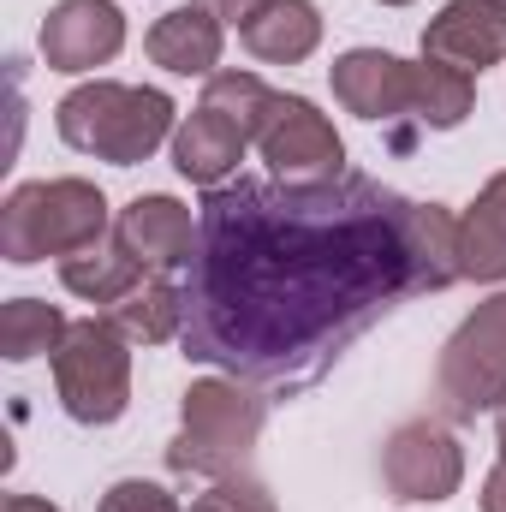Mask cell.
I'll use <instances>...</instances> for the list:
<instances>
[{
	"mask_svg": "<svg viewBox=\"0 0 506 512\" xmlns=\"http://www.w3.org/2000/svg\"><path fill=\"white\" fill-rule=\"evenodd\" d=\"M143 48H149V60H155L161 72H173V78H215L221 48H227V24H221L209 6L185 0V6H173V12L155 18V30L143 36Z\"/></svg>",
	"mask_w": 506,
	"mask_h": 512,
	"instance_id": "4fadbf2b",
	"label": "cell"
},
{
	"mask_svg": "<svg viewBox=\"0 0 506 512\" xmlns=\"http://www.w3.org/2000/svg\"><path fill=\"white\" fill-rule=\"evenodd\" d=\"M423 54L447 60L459 72H483L506 60V0H447L429 30H423Z\"/></svg>",
	"mask_w": 506,
	"mask_h": 512,
	"instance_id": "30bf717a",
	"label": "cell"
},
{
	"mask_svg": "<svg viewBox=\"0 0 506 512\" xmlns=\"http://www.w3.org/2000/svg\"><path fill=\"white\" fill-rule=\"evenodd\" d=\"M459 268L465 280H506V173H495L459 221Z\"/></svg>",
	"mask_w": 506,
	"mask_h": 512,
	"instance_id": "2e32d148",
	"label": "cell"
},
{
	"mask_svg": "<svg viewBox=\"0 0 506 512\" xmlns=\"http://www.w3.org/2000/svg\"><path fill=\"white\" fill-rule=\"evenodd\" d=\"M54 131H60V143L78 149V155L114 161V167H137V161H149L161 143H173L179 120H173V102H167L161 90L90 78V84H78L72 96H60Z\"/></svg>",
	"mask_w": 506,
	"mask_h": 512,
	"instance_id": "7a4b0ae2",
	"label": "cell"
},
{
	"mask_svg": "<svg viewBox=\"0 0 506 512\" xmlns=\"http://www.w3.org/2000/svg\"><path fill=\"white\" fill-rule=\"evenodd\" d=\"M197 108H215L221 120H233V126L256 143V131L268 120V108H274V90H268L256 72H215V78L203 84V102H197Z\"/></svg>",
	"mask_w": 506,
	"mask_h": 512,
	"instance_id": "44dd1931",
	"label": "cell"
},
{
	"mask_svg": "<svg viewBox=\"0 0 506 512\" xmlns=\"http://www.w3.org/2000/svg\"><path fill=\"white\" fill-rule=\"evenodd\" d=\"M471 102H477V78L471 72H459L447 60H429V54H423V66H411V114L429 131L465 126Z\"/></svg>",
	"mask_w": 506,
	"mask_h": 512,
	"instance_id": "d6986e66",
	"label": "cell"
},
{
	"mask_svg": "<svg viewBox=\"0 0 506 512\" xmlns=\"http://www.w3.org/2000/svg\"><path fill=\"white\" fill-rule=\"evenodd\" d=\"M381 483L399 507H441L465 483V447L447 423L411 417L381 441Z\"/></svg>",
	"mask_w": 506,
	"mask_h": 512,
	"instance_id": "52a82bcc",
	"label": "cell"
},
{
	"mask_svg": "<svg viewBox=\"0 0 506 512\" xmlns=\"http://www.w3.org/2000/svg\"><path fill=\"white\" fill-rule=\"evenodd\" d=\"M66 334H72V322H66L54 304H42V298H12V304H0V358H12V364L54 358Z\"/></svg>",
	"mask_w": 506,
	"mask_h": 512,
	"instance_id": "ffe728a7",
	"label": "cell"
},
{
	"mask_svg": "<svg viewBox=\"0 0 506 512\" xmlns=\"http://www.w3.org/2000/svg\"><path fill=\"white\" fill-rule=\"evenodd\" d=\"M435 405H441V417H453V423H471V417L506 405V292L483 298V304L453 328V340L441 346V364H435Z\"/></svg>",
	"mask_w": 506,
	"mask_h": 512,
	"instance_id": "8992f818",
	"label": "cell"
},
{
	"mask_svg": "<svg viewBox=\"0 0 506 512\" xmlns=\"http://www.w3.org/2000/svg\"><path fill=\"white\" fill-rule=\"evenodd\" d=\"M126 48V12L114 0H60L42 18V60L48 72H96Z\"/></svg>",
	"mask_w": 506,
	"mask_h": 512,
	"instance_id": "9c48e42d",
	"label": "cell"
},
{
	"mask_svg": "<svg viewBox=\"0 0 506 512\" xmlns=\"http://www.w3.org/2000/svg\"><path fill=\"white\" fill-rule=\"evenodd\" d=\"M256 149H262V161L274 167V179H292V185H310V179H340L346 167V143H340V131L334 120L316 108V102H304V96H274V108H268V120L256 131Z\"/></svg>",
	"mask_w": 506,
	"mask_h": 512,
	"instance_id": "ba28073f",
	"label": "cell"
},
{
	"mask_svg": "<svg viewBox=\"0 0 506 512\" xmlns=\"http://www.w3.org/2000/svg\"><path fill=\"white\" fill-rule=\"evenodd\" d=\"M376 6H411V0H376Z\"/></svg>",
	"mask_w": 506,
	"mask_h": 512,
	"instance_id": "4316f807",
	"label": "cell"
},
{
	"mask_svg": "<svg viewBox=\"0 0 506 512\" xmlns=\"http://www.w3.org/2000/svg\"><path fill=\"white\" fill-rule=\"evenodd\" d=\"M239 42L262 66H298L322 42V12L310 0H256L239 18Z\"/></svg>",
	"mask_w": 506,
	"mask_h": 512,
	"instance_id": "5bb4252c",
	"label": "cell"
},
{
	"mask_svg": "<svg viewBox=\"0 0 506 512\" xmlns=\"http://www.w3.org/2000/svg\"><path fill=\"white\" fill-rule=\"evenodd\" d=\"M334 102L358 120H399L411 114V60L387 54V48H352L334 60L328 72Z\"/></svg>",
	"mask_w": 506,
	"mask_h": 512,
	"instance_id": "7c38bea8",
	"label": "cell"
},
{
	"mask_svg": "<svg viewBox=\"0 0 506 512\" xmlns=\"http://www.w3.org/2000/svg\"><path fill=\"white\" fill-rule=\"evenodd\" d=\"M245 143H251V137L233 126V120H221L215 108H197V114H185L179 131H173V167H179L191 185L215 191V185H227V179L239 173Z\"/></svg>",
	"mask_w": 506,
	"mask_h": 512,
	"instance_id": "9a60e30c",
	"label": "cell"
},
{
	"mask_svg": "<svg viewBox=\"0 0 506 512\" xmlns=\"http://www.w3.org/2000/svg\"><path fill=\"white\" fill-rule=\"evenodd\" d=\"M0 512H60V507H54V501H42V495H6Z\"/></svg>",
	"mask_w": 506,
	"mask_h": 512,
	"instance_id": "d4e9b609",
	"label": "cell"
},
{
	"mask_svg": "<svg viewBox=\"0 0 506 512\" xmlns=\"http://www.w3.org/2000/svg\"><path fill=\"white\" fill-rule=\"evenodd\" d=\"M108 239V197L90 179H30L0 209V256L30 268L42 256H78Z\"/></svg>",
	"mask_w": 506,
	"mask_h": 512,
	"instance_id": "277c9868",
	"label": "cell"
},
{
	"mask_svg": "<svg viewBox=\"0 0 506 512\" xmlns=\"http://www.w3.org/2000/svg\"><path fill=\"white\" fill-rule=\"evenodd\" d=\"M191 512H280V507H274V495L262 483H251V477H221V483H209L191 501Z\"/></svg>",
	"mask_w": 506,
	"mask_h": 512,
	"instance_id": "7402d4cb",
	"label": "cell"
},
{
	"mask_svg": "<svg viewBox=\"0 0 506 512\" xmlns=\"http://www.w3.org/2000/svg\"><path fill=\"white\" fill-rule=\"evenodd\" d=\"M108 322L126 334L131 346H167L185 334V286H173L167 274L131 286L120 304H108Z\"/></svg>",
	"mask_w": 506,
	"mask_h": 512,
	"instance_id": "e0dca14e",
	"label": "cell"
},
{
	"mask_svg": "<svg viewBox=\"0 0 506 512\" xmlns=\"http://www.w3.org/2000/svg\"><path fill=\"white\" fill-rule=\"evenodd\" d=\"M54 387L72 423H120L131 405V340L108 316L72 322V334L54 352Z\"/></svg>",
	"mask_w": 506,
	"mask_h": 512,
	"instance_id": "5b68a950",
	"label": "cell"
},
{
	"mask_svg": "<svg viewBox=\"0 0 506 512\" xmlns=\"http://www.w3.org/2000/svg\"><path fill=\"white\" fill-rule=\"evenodd\" d=\"M102 512H179V501L161 489V483H143V477H126L102 495Z\"/></svg>",
	"mask_w": 506,
	"mask_h": 512,
	"instance_id": "603a6c76",
	"label": "cell"
},
{
	"mask_svg": "<svg viewBox=\"0 0 506 512\" xmlns=\"http://www.w3.org/2000/svg\"><path fill=\"white\" fill-rule=\"evenodd\" d=\"M262 423H268V405L251 393V382L203 376V382L185 387V399H179V435L167 447V465L179 477L221 483V477H233L251 459Z\"/></svg>",
	"mask_w": 506,
	"mask_h": 512,
	"instance_id": "3957f363",
	"label": "cell"
},
{
	"mask_svg": "<svg viewBox=\"0 0 506 512\" xmlns=\"http://www.w3.org/2000/svg\"><path fill=\"white\" fill-rule=\"evenodd\" d=\"M495 435H501V459H506V405H501V423H495Z\"/></svg>",
	"mask_w": 506,
	"mask_h": 512,
	"instance_id": "484cf974",
	"label": "cell"
},
{
	"mask_svg": "<svg viewBox=\"0 0 506 512\" xmlns=\"http://www.w3.org/2000/svg\"><path fill=\"white\" fill-rule=\"evenodd\" d=\"M411 221L417 203L370 173L215 185L185 280V358L251 387L322 382L358 334L423 292Z\"/></svg>",
	"mask_w": 506,
	"mask_h": 512,
	"instance_id": "6da1fadb",
	"label": "cell"
},
{
	"mask_svg": "<svg viewBox=\"0 0 506 512\" xmlns=\"http://www.w3.org/2000/svg\"><path fill=\"white\" fill-rule=\"evenodd\" d=\"M114 239L149 274H173V268H191V256H197V221H191V209L179 197L149 191V197H131L126 209H120Z\"/></svg>",
	"mask_w": 506,
	"mask_h": 512,
	"instance_id": "8fae6325",
	"label": "cell"
},
{
	"mask_svg": "<svg viewBox=\"0 0 506 512\" xmlns=\"http://www.w3.org/2000/svg\"><path fill=\"white\" fill-rule=\"evenodd\" d=\"M60 286L66 292H78V298H90V304H120L131 286H143V262L114 239H102V245H90V251L78 256H60Z\"/></svg>",
	"mask_w": 506,
	"mask_h": 512,
	"instance_id": "ac0fdd59",
	"label": "cell"
},
{
	"mask_svg": "<svg viewBox=\"0 0 506 512\" xmlns=\"http://www.w3.org/2000/svg\"><path fill=\"white\" fill-rule=\"evenodd\" d=\"M483 512H506V459L483 477Z\"/></svg>",
	"mask_w": 506,
	"mask_h": 512,
	"instance_id": "cb8c5ba5",
	"label": "cell"
}]
</instances>
